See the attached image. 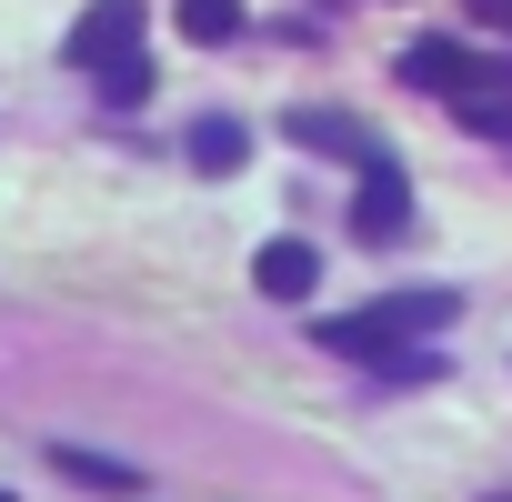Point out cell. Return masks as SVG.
I'll return each instance as SVG.
<instances>
[{
	"label": "cell",
	"mask_w": 512,
	"mask_h": 502,
	"mask_svg": "<svg viewBox=\"0 0 512 502\" xmlns=\"http://www.w3.org/2000/svg\"><path fill=\"white\" fill-rule=\"evenodd\" d=\"M141 0H91V11L71 21V41H61V61L71 71H101V61H121V51H141Z\"/></svg>",
	"instance_id": "7a4b0ae2"
},
{
	"label": "cell",
	"mask_w": 512,
	"mask_h": 502,
	"mask_svg": "<svg viewBox=\"0 0 512 502\" xmlns=\"http://www.w3.org/2000/svg\"><path fill=\"white\" fill-rule=\"evenodd\" d=\"M251 282H262L272 302H312L322 292V251L312 241H262V251H251Z\"/></svg>",
	"instance_id": "5b68a950"
},
{
	"label": "cell",
	"mask_w": 512,
	"mask_h": 502,
	"mask_svg": "<svg viewBox=\"0 0 512 502\" xmlns=\"http://www.w3.org/2000/svg\"><path fill=\"white\" fill-rule=\"evenodd\" d=\"M191 161H201V171H241V161H251V131H241V121H201V131H191Z\"/></svg>",
	"instance_id": "9c48e42d"
},
{
	"label": "cell",
	"mask_w": 512,
	"mask_h": 502,
	"mask_svg": "<svg viewBox=\"0 0 512 502\" xmlns=\"http://www.w3.org/2000/svg\"><path fill=\"white\" fill-rule=\"evenodd\" d=\"M231 31H241V0H181V41L211 51V41H231Z\"/></svg>",
	"instance_id": "8fae6325"
},
{
	"label": "cell",
	"mask_w": 512,
	"mask_h": 502,
	"mask_svg": "<svg viewBox=\"0 0 512 502\" xmlns=\"http://www.w3.org/2000/svg\"><path fill=\"white\" fill-rule=\"evenodd\" d=\"M0 502H21V492H0Z\"/></svg>",
	"instance_id": "4fadbf2b"
},
{
	"label": "cell",
	"mask_w": 512,
	"mask_h": 502,
	"mask_svg": "<svg viewBox=\"0 0 512 502\" xmlns=\"http://www.w3.org/2000/svg\"><path fill=\"white\" fill-rule=\"evenodd\" d=\"M402 221H412V181H402V161H372L362 191H352V231L362 241H402Z\"/></svg>",
	"instance_id": "277c9868"
},
{
	"label": "cell",
	"mask_w": 512,
	"mask_h": 502,
	"mask_svg": "<svg viewBox=\"0 0 512 502\" xmlns=\"http://www.w3.org/2000/svg\"><path fill=\"white\" fill-rule=\"evenodd\" d=\"M91 81H101V101H111V111H141V101H151V61H141V51H121V61H101Z\"/></svg>",
	"instance_id": "ba28073f"
},
{
	"label": "cell",
	"mask_w": 512,
	"mask_h": 502,
	"mask_svg": "<svg viewBox=\"0 0 512 502\" xmlns=\"http://www.w3.org/2000/svg\"><path fill=\"white\" fill-rule=\"evenodd\" d=\"M452 121H462V131H502V141H512V91H502L492 71H472V81L452 91Z\"/></svg>",
	"instance_id": "52a82bcc"
},
{
	"label": "cell",
	"mask_w": 512,
	"mask_h": 502,
	"mask_svg": "<svg viewBox=\"0 0 512 502\" xmlns=\"http://www.w3.org/2000/svg\"><path fill=\"white\" fill-rule=\"evenodd\" d=\"M452 322H462V292L412 282V292H382V302H362V312H332L312 342L342 352V362H382V352H412L422 332H452Z\"/></svg>",
	"instance_id": "6da1fadb"
},
{
	"label": "cell",
	"mask_w": 512,
	"mask_h": 502,
	"mask_svg": "<svg viewBox=\"0 0 512 502\" xmlns=\"http://www.w3.org/2000/svg\"><path fill=\"white\" fill-rule=\"evenodd\" d=\"M51 462H61L71 482H91V492H141V472H131V462H101V452H81V442H61Z\"/></svg>",
	"instance_id": "30bf717a"
},
{
	"label": "cell",
	"mask_w": 512,
	"mask_h": 502,
	"mask_svg": "<svg viewBox=\"0 0 512 502\" xmlns=\"http://www.w3.org/2000/svg\"><path fill=\"white\" fill-rule=\"evenodd\" d=\"M462 11H472L482 31H512V0H462Z\"/></svg>",
	"instance_id": "7c38bea8"
},
{
	"label": "cell",
	"mask_w": 512,
	"mask_h": 502,
	"mask_svg": "<svg viewBox=\"0 0 512 502\" xmlns=\"http://www.w3.org/2000/svg\"><path fill=\"white\" fill-rule=\"evenodd\" d=\"M282 131H292L302 151H332V161H362V171H372V161H392L372 121H352V111H322V101H302V111H282Z\"/></svg>",
	"instance_id": "3957f363"
},
{
	"label": "cell",
	"mask_w": 512,
	"mask_h": 502,
	"mask_svg": "<svg viewBox=\"0 0 512 502\" xmlns=\"http://www.w3.org/2000/svg\"><path fill=\"white\" fill-rule=\"evenodd\" d=\"M392 71H402L412 91H442V101H452V91L472 81V51H462V41H412V51H402Z\"/></svg>",
	"instance_id": "8992f818"
},
{
	"label": "cell",
	"mask_w": 512,
	"mask_h": 502,
	"mask_svg": "<svg viewBox=\"0 0 512 502\" xmlns=\"http://www.w3.org/2000/svg\"><path fill=\"white\" fill-rule=\"evenodd\" d=\"M492 502H512V492H492Z\"/></svg>",
	"instance_id": "5bb4252c"
}]
</instances>
